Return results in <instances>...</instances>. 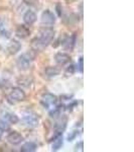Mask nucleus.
<instances>
[{
	"mask_svg": "<svg viewBox=\"0 0 134 152\" xmlns=\"http://www.w3.org/2000/svg\"><path fill=\"white\" fill-rule=\"evenodd\" d=\"M54 60H56V64L63 66V65H66L67 63H69L70 60H71V57H70V55L67 54V53L59 52L56 53V56H54Z\"/></svg>",
	"mask_w": 134,
	"mask_h": 152,
	"instance_id": "obj_9",
	"label": "nucleus"
},
{
	"mask_svg": "<svg viewBox=\"0 0 134 152\" xmlns=\"http://www.w3.org/2000/svg\"><path fill=\"white\" fill-rule=\"evenodd\" d=\"M40 22L44 25H53L56 22V16L51 10H44L40 16Z\"/></svg>",
	"mask_w": 134,
	"mask_h": 152,
	"instance_id": "obj_6",
	"label": "nucleus"
},
{
	"mask_svg": "<svg viewBox=\"0 0 134 152\" xmlns=\"http://www.w3.org/2000/svg\"><path fill=\"white\" fill-rule=\"evenodd\" d=\"M58 121L56 122V124H54V130L56 131V132L59 133V134H61V133H63V131H65L66 127H67V124H68V117L67 116H59L58 117Z\"/></svg>",
	"mask_w": 134,
	"mask_h": 152,
	"instance_id": "obj_7",
	"label": "nucleus"
},
{
	"mask_svg": "<svg viewBox=\"0 0 134 152\" xmlns=\"http://www.w3.org/2000/svg\"><path fill=\"white\" fill-rule=\"evenodd\" d=\"M7 141H8V143H10L12 145H18L23 141V136L20 134V133L16 132V131H13V132H10L8 134Z\"/></svg>",
	"mask_w": 134,
	"mask_h": 152,
	"instance_id": "obj_8",
	"label": "nucleus"
},
{
	"mask_svg": "<svg viewBox=\"0 0 134 152\" xmlns=\"http://www.w3.org/2000/svg\"><path fill=\"white\" fill-rule=\"evenodd\" d=\"M24 100H25V93L19 87H13L7 98V101L11 105H14L18 101H22Z\"/></svg>",
	"mask_w": 134,
	"mask_h": 152,
	"instance_id": "obj_3",
	"label": "nucleus"
},
{
	"mask_svg": "<svg viewBox=\"0 0 134 152\" xmlns=\"http://www.w3.org/2000/svg\"><path fill=\"white\" fill-rule=\"evenodd\" d=\"M44 74L47 77H56L60 74V69L54 66H49L44 69Z\"/></svg>",
	"mask_w": 134,
	"mask_h": 152,
	"instance_id": "obj_14",
	"label": "nucleus"
},
{
	"mask_svg": "<svg viewBox=\"0 0 134 152\" xmlns=\"http://www.w3.org/2000/svg\"><path fill=\"white\" fill-rule=\"evenodd\" d=\"M56 12H58V15L59 16H62V6L61 4H56Z\"/></svg>",
	"mask_w": 134,
	"mask_h": 152,
	"instance_id": "obj_23",
	"label": "nucleus"
},
{
	"mask_svg": "<svg viewBox=\"0 0 134 152\" xmlns=\"http://www.w3.org/2000/svg\"><path fill=\"white\" fill-rule=\"evenodd\" d=\"M23 22L26 25H32L36 22V14L32 10H27L23 15Z\"/></svg>",
	"mask_w": 134,
	"mask_h": 152,
	"instance_id": "obj_10",
	"label": "nucleus"
},
{
	"mask_svg": "<svg viewBox=\"0 0 134 152\" xmlns=\"http://www.w3.org/2000/svg\"><path fill=\"white\" fill-rule=\"evenodd\" d=\"M56 101H58V98H56L54 94L53 93H44V95L42 96V105H44L45 109H49L51 105H56Z\"/></svg>",
	"mask_w": 134,
	"mask_h": 152,
	"instance_id": "obj_5",
	"label": "nucleus"
},
{
	"mask_svg": "<svg viewBox=\"0 0 134 152\" xmlns=\"http://www.w3.org/2000/svg\"><path fill=\"white\" fill-rule=\"evenodd\" d=\"M20 49H21V45H20V43H18L17 41H11L7 45V51L9 52V54L11 55L16 54V53L19 52Z\"/></svg>",
	"mask_w": 134,
	"mask_h": 152,
	"instance_id": "obj_13",
	"label": "nucleus"
},
{
	"mask_svg": "<svg viewBox=\"0 0 134 152\" xmlns=\"http://www.w3.org/2000/svg\"><path fill=\"white\" fill-rule=\"evenodd\" d=\"M78 67H79V71H80V73H83L84 71V58L83 57H80V59H79L78 61Z\"/></svg>",
	"mask_w": 134,
	"mask_h": 152,
	"instance_id": "obj_21",
	"label": "nucleus"
},
{
	"mask_svg": "<svg viewBox=\"0 0 134 152\" xmlns=\"http://www.w3.org/2000/svg\"><path fill=\"white\" fill-rule=\"evenodd\" d=\"M83 146H84V144H83V142H80V143H78L76 145V147H75V151H83L84 149H83Z\"/></svg>",
	"mask_w": 134,
	"mask_h": 152,
	"instance_id": "obj_22",
	"label": "nucleus"
},
{
	"mask_svg": "<svg viewBox=\"0 0 134 152\" xmlns=\"http://www.w3.org/2000/svg\"><path fill=\"white\" fill-rule=\"evenodd\" d=\"M22 122L26 127L28 128H36L38 126V123H39V118L36 114L32 112H27L24 113L23 117H22Z\"/></svg>",
	"mask_w": 134,
	"mask_h": 152,
	"instance_id": "obj_4",
	"label": "nucleus"
},
{
	"mask_svg": "<svg viewBox=\"0 0 134 152\" xmlns=\"http://www.w3.org/2000/svg\"><path fill=\"white\" fill-rule=\"evenodd\" d=\"M63 136L62 134H60L56 139L54 140V143L51 145V150L53 151H58L62 148L63 146Z\"/></svg>",
	"mask_w": 134,
	"mask_h": 152,
	"instance_id": "obj_15",
	"label": "nucleus"
},
{
	"mask_svg": "<svg viewBox=\"0 0 134 152\" xmlns=\"http://www.w3.org/2000/svg\"><path fill=\"white\" fill-rule=\"evenodd\" d=\"M0 129L2 131H9L10 130V124L5 120H0Z\"/></svg>",
	"mask_w": 134,
	"mask_h": 152,
	"instance_id": "obj_18",
	"label": "nucleus"
},
{
	"mask_svg": "<svg viewBox=\"0 0 134 152\" xmlns=\"http://www.w3.org/2000/svg\"><path fill=\"white\" fill-rule=\"evenodd\" d=\"M75 45H76V34H73V36L67 38V40H65L63 43V47L67 51H70V52L73 51Z\"/></svg>",
	"mask_w": 134,
	"mask_h": 152,
	"instance_id": "obj_11",
	"label": "nucleus"
},
{
	"mask_svg": "<svg viewBox=\"0 0 134 152\" xmlns=\"http://www.w3.org/2000/svg\"><path fill=\"white\" fill-rule=\"evenodd\" d=\"M2 134H3V131L0 129V140H1V138H2Z\"/></svg>",
	"mask_w": 134,
	"mask_h": 152,
	"instance_id": "obj_24",
	"label": "nucleus"
},
{
	"mask_svg": "<svg viewBox=\"0 0 134 152\" xmlns=\"http://www.w3.org/2000/svg\"><path fill=\"white\" fill-rule=\"evenodd\" d=\"M78 135H79V131H73V132H71L68 135V141H73Z\"/></svg>",
	"mask_w": 134,
	"mask_h": 152,
	"instance_id": "obj_20",
	"label": "nucleus"
},
{
	"mask_svg": "<svg viewBox=\"0 0 134 152\" xmlns=\"http://www.w3.org/2000/svg\"><path fill=\"white\" fill-rule=\"evenodd\" d=\"M15 34H16V36L18 38L25 39L30 34V31H29V29L27 27H25V25H19V27H17Z\"/></svg>",
	"mask_w": 134,
	"mask_h": 152,
	"instance_id": "obj_12",
	"label": "nucleus"
},
{
	"mask_svg": "<svg viewBox=\"0 0 134 152\" xmlns=\"http://www.w3.org/2000/svg\"><path fill=\"white\" fill-rule=\"evenodd\" d=\"M3 120L7 121L10 124H16L19 122V119L15 114H11V113H6L3 115Z\"/></svg>",
	"mask_w": 134,
	"mask_h": 152,
	"instance_id": "obj_17",
	"label": "nucleus"
},
{
	"mask_svg": "<svg viewBox=\"0 0 134 152\" xmlns=\"http://www.w3.org/2000/svg\"><path fill=\"white\" fill-rule=\"evenodd\" d=\"M35 60V56L31 52H26L21 54L16 60V66L19 70L26 71L32 65V62Z\"/></svg>",
	"mask_w": 134,
	"mask_h": 152,
	"instance_id": "obj_2",
	"label": "nucleus"
},
{
	"mask_svg": "<svg viewBox=\"0 0 134 152\" xmlns=\"http://www.w3.org/2000/svg\"><path fill=\"white\" fill-rule=\"evenodd\" d=\"M54 38V31L51 27H44L40 29L37 38L32 41V49L35 51H42L51 43Z\"/></svg>",
	"mask_w": 134,
	"mask_h": 152,
	"instance_id": "obj_1",
	"label": "nucleus"
},
{
	"mask_svg": "<svg viewBox=\"0 0 134 152\" xmlns=\"http://www.w3.org/2000/svg\"><path fill=\"white\" fill-rule=\"evenodd\" d=\"M37 149V145L33 142H26L21 146L20 150L22 152H33Z\"/></svg>",
	"mask_w": 134,
	"mask_h": 152,
	"instance_id": "obj_16",
	"label": "nucleus"
},
{
	"mask_svg": "<svg viewBox=\"0 0 134 152\" xmlns=\"http://www.w3.org/2000/svg\"><path fill=\"white\" fill-rule=\"evenodd\" d=\"M75 71H76V67H75V65H73V64H71V65L68 66V67L66 68L65 74L67 75V76H72V75H74Z\"/></svg>",
	"mask_w": 134,
	"mask_h": 152,
	"instance_id": "obj_19",
	"label": "nucleus"
}]
</instances>
